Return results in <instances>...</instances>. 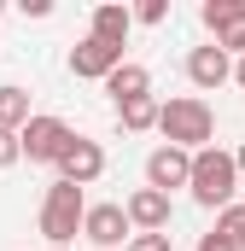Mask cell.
Returning a JSON list of instances; mask_svg holds the SVG:
<instances>
[{
    "mask_svg": "<svg viewBox=\"0 0 245 251\" xmlns=\"http://www.w3.org/2000/svg\"><path fill=\"white\" fill-rule=\"evenodd\" d=\"M164 146H181V152H204L210 140H216V111L198 100V94H175V100H164Z\"/></svg>",
    "mask_w": 245,
    "mask_h": 251,
    "instance_id": "obj_1",
    "label": "cell"
},
{
    "mask_svg": "<svg viewBox=\"0 0 245 251\" xmlns=\"http://www.w3.org/2000/svg\"><path fill=\"white\" fill-rule=\"evenodd\" d=\"M193 199L204 204V210H228L234 204V193H240V164H234V152H222V146H204V152H193Z\"/></svg>",
    "mask_w": 245,
    "mask_h": 251,
    "instance_id": "obj_2",
    "label": "cell"
},
{
    "mask_svg": "<svg viewBox=\"0 0 245 251\" xmlns=\"http://www.w3.org/2000/svg\"><path fill=\"white\" fill-rule=\"evenodd\" d=\"M82 222H88V199H82L76 181H64V176H59V181L47 187V199H41V234L64 251L76 234H82Z\"/></svg>",
    "mask_w": 245,
    "mask_h": 251,
    "instance_id": "obj_3",
    "label": "cell"
},
{
    "mask_svg": "<svg viewBox=\"0 0 245 251\" xmlns=\"http://www.w3.org/2000/svg\"><path fill=\"white\" fill-rule=\"evenodd\" d=\"M76 146V128L64 117H35L24 128V158L29 164H64V152Z\"/></svg>",
    "mask_w": 245,
    "mask_h": 251,
    "instance_id": "obj_4",
    "label": "cell"
},
{
    "mask_svg": "<svg viewBox=\"0 0 245 251\" xmlns=\"http://www.w3.org/2000/svg\"><path fill=\"white\" fill-rule=\"evenodd\" d=\"M82 240H94V251H117L134 240V222H128V204H88V222H82Z\"/></svg>",
    "mask_w": 245,
    "mask_h": 251,
    "instance_id": "obj_5",
    "label": "cell"
},
{
    "mask_svg": "<svg viewBox=\"0 0 245 251\" xmlns=\"http://www.w3.org/2000/svg\"><path fill=\"white\" fill-rule=\"evenodd\" d=\"M117 64H122V47L99 41V35H82V41L70 47V76H82V82H105Z\"/></svg>",
    "mask_w": 245,
    "mask_h": 251,
    "instance_id": "obj_6",
    "label": "cell"
},
{
    "mask_svg": "<svg viewBox=\"0 0 245 251\" xmlns=\"http://www.w3.org/2000/svg\"><path fill=\"white\" fill-rule=\"evenodd\" d=\"M193 181V152H181V146H158L152 158H146V187L158 193H175Z\"/></svg>",
    "mask_w": 245,
    "mask_h": 251,
    "instance_id": "obj_7",
    "label": "cell"
},
{
    "mask_svg": "<svg viewBox=\"0 0 245 251\" xmlns=\"http://www.w3.org/2000/svg\"><path fill=\"white\" fill-rule=\"evenodd\" d=\"M59 176H64V181H76V187H94V181L105 176V152H99V140H88V134H76V146L64 152Z\"/></svg>",
    "mask_w": 245,
    "mask_h": 251,
    "instance_id": "obj_8",
    "label": "cell"
},
{
    "mask_svg": "<svg viewBox=\"0 0 245 251\" xmlns=\"http://www.w3.org/2000/svg\"><path fill=\"white\" fill-rule=\"evenodd\" d=\"M128 222H134V234H164L170 228V193L134 187L128 193Z\"/></svg>",
    "mask_w": 245,
    "mask_h": 251,
    "instance_id": "obj_9",
    "label": "cell"
},
{
    "mask_svg": "<svg viewBox=\"0 0 245 251\" xmlns=\"http://www.w3.org/2000/svg\"><path fill=\"white\" fill-rule=\"evenodd\" d=\"M187 82L193 88H222V82H234V59L210 41V47H193L187 53Z\"/></svg>",
    "mask_w": 245,
    "mask_h": 251,
    "instance_id": "obj_10",
    "label": "cell"
},
{
    "mask_svg": "<svg viewBox=\"0 0 245 251\" xmlns=\"http://www.w3.org/2000/svg\"><path fill=\"white\" fill-rule=\"evenodd\" d=\"M105 94H111L117 105H128V100H146V94H152V70H146V64H117V70L105 76Z\"/></svg>",
    "mask_w": 245,
    "mask_h": 251,
    "instance_id": "obj_11",
    "label": "cell"
},
{
    "mask_svg": "<svg viewBox=\"0 0 245 251\" xmlns=\"http://www.w3.org/2000/svg\"><path fill=\"white\" fill-rule=\"evenodd\" d=\"M128 24H134L128 6H94V29H88V35H99V41L122 47V41H128Z\"/></svg>",
    "mask_w": 245,
    "mask_h": 251,
    "instance_id": "obj_12",
    "label": "cell"
},
{
    "mask_svg": "<svg viewBox=\"0 0 245 251\" xmlns=\"http://www.w3.org/2000/svg\"><path fill=\"white\" fill-rule=\"evenodd\" d=\"M158 117H164V105L146 94V100H128V105H117V123L128 128V134H146V128H158Z\"/></svg>",
    "mask_w": 245,
    "mask_h": 251,
    "instance_id": "obj_13",
    "label": "cell"
},
{
    "mask_svg": "<svg viewBox=\"0 0 245 251\" xmlns=\"http://www.w3.org/2000/svg\"><path fill=\"white\" fill-rule=\"evenodd\" d=\"M29 123H35L29 94H24V88H0V128H18V134H24Z\"/></svg>",
    "mask_w": 245,
    "mask_h": 251,
    "instance_id": "obj_14",
    "label": "cell"
},
{
    "mask_svg": "<svg viewBox=\"0 0 245 251\" xmlns=\"http://www.w3.org/2000/svg\"><path fill=\"white\" fill-rule=\"evenodd\" d=\"M216 47H222V53H240V59H245V6L228 18V24H222V29H216Z\"/></svg>",
    "mask_w": 245,
    "mask_h": 251,
    "instance_id": "obj_15",
    "label": "cell"
},
{
    "mask_svg": "<svg viewBox=\"0 0 245 251\" xmlns=\"http://www.w3.org/2000/svg\"><path fill=\"white\" fill-rule=\"evenodd\" d=\"M216 234H228V240H240V246H245V204H228V210L216 216Z\"/></svg>",
    "mask_w": 245,
    "mask_h": 251,
    "instance_id": "obj_16",
    "label": "cell"
},
{
    "mask_svg": "<svg viewBox=\"0 0 245 251\" xmlns=\"http://www.w3.org/2000/svg\"><path fill=\"white\" fill-rule=\"evenodd\" d=\"M240 6H245V0H204V12H198V18H204L210 29H222V24H228V18H234Z\"/></svg>",
    "mask_w": 245,
    "mask_h": 251,
    "instance_id": "obj_17",
    "label": "cell"
},
{
    "mask_svg": "<svg viewBox=\"0 0 245 251\" xmlns=\"http://www.w3.org/2000/svg\"><path fill=\"white\" fill-rule=\"evenodd\" d=\"M18 158H24V134L18 128H0V170H12Z\"/></svg>",
    "mask_w": 245,
    "mask_h": 251,
    "instance_id": "obj_18",
    "label": "cell"
},
{
    "mask_svg": "<svg viewBox=\"0 0 245 251\" xmlns=\"http://www.w3.org/2000/svg\"><path fill=\"white\" fill-rule=\"evenodd\" d=\"M122 251H175V246H170V234H134Z\"/></svg>",
    "mask_w": 245,
    "mask_h": 251,
    "instance_id": "obj_19",
    "label": "cell"
},
{
    "mask_svg": "<svg viewBox=\"0 0 245 251\" xmlns=\"http://www.w3.org/2000/svg\"><path fill=\"white\" fill-rule=\"evenodd\" d=\"M134 18H140V24H164V18H170V6H164V0H140V6H134Z\"/></svg>",
    "mask_w": 245,
    "mask_h": 251,
    "instance_id": "obj_20",
    "label": "cell"
},
{
    "mask_svg": "<svg viewBox=\"0 0 245 251\" xmlns=\"http://www.w3.org/2000/svg\"><path fill=\"white\" fill-rule=\"evenodd\" d=\"M198 251H245V246H240V240H228V234H216V228H210V234L198 240Z\"/></svg>",
    "mask_w": 245,
    "mask_h": 251,
    "instance_id": "obj_21",
    "label": "cell"
},
{
    "mask_svg": "<svg viewBox=\"0 0 245 251\" xmlns=\"http://www.w3.org/2000/svg\"><path fill=\"white\" fill-rule=\"evenodd\" d=\"M234 82H240V88H245V59H240V64H234Z\"/></svg>",
    "mask_w": 245,
    "mask_h": 251,
    "instance_id": "obj_22",
    "label": "cell"
},
{
    "mask_svg": "<svg viewBox=\"0 0 245 251\" xmlns=\"http://www.w3.org/2000/svg\"><path fill=\"white\" fill-rule=\"evenodd\" d=\"M234 164H240V176H245V146H240V152H234Z\"/></svg>",
    "mask_w": 245,
    "mask_h": 251,
    "instance_id": "obj_23",
    "label": "cell"
},
{
    "mask_svg": "<svg viewBox=\"0 0 245 251\" xmlns=\"http://www.w3.org/2000/svg\"><path fill=\"white\" fill-rule=\"evenodd\" d=\"M53 251H59V246H53Z\"/></svg>",
    "mask_w": 245,
    "mask_h": 251,
    "instance_id": "obj_24",
    "label": "cell"
}]
</instances>
